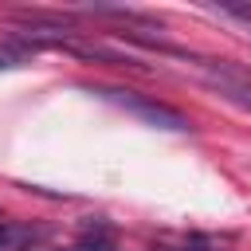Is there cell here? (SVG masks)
Returning <instances> with one entry per match:
<instances>
[{
  "mask_svg": "<svg viewBox=\"0 0 251 251\" xmlns=\"http://www.w3.org/2000/svg\"><path fill=\"white\" fill-rule=\"evenodd\" d=\"M63 251H118V239H114V231H110L106 224H90V227H82V235H78L71 247H63Z\"/></svg>",
  "mask_w": 251,
  "mask_h": 251,
  "instance_id": "277c9868",
  "label": "cell"
},
{
  "mask_svg": "<svg viewBox=\"0 0 251 251\" xmlns=\"http://www.w3.org/2000/svg\"><path fill=\"white\" fill-rule=\"evenodd\" d=\"M31 47L24 43V39H16V35H8L4 43H0V71H12V67H24V63H31Z\"/></svg>",
  "mask_w": 251,
  "mask_h": 251,
  "instance_id": "5b68a950",
  "label": "cell"
},
{
  "mask_svg": "<svg viewBox=\"0 0 251 251\" xmlns=\"http://www.w3.org/2000/svg\"><path fill=\"white\" fill-rule=\"evenodd\" d=\"M216 16H224V20L239 24V27L251 35V4H220V8H216Z\"/></svg>",
  "mask_w": 251,
  "mask_h": 251,
  "instance_id": "8992f818",
  "label": "cell"
},
{
  "mask_svg": "<svg viewBox=\"0 0 251 251\" xmlns=\"http://www.w3.org/2000/svg\"><path fill=\"white\" fill-rule=\"evenodd\" d=\"M98 94L110 98V102H118L122 110L137 114L141 122H149V126H157V129H173V133H188V129H192V122H188L180 110H173V106H165V102H157V98H149V94L118 90V86H98Z\"/></svg>",
  "mask_w": 251,
  "mask_h": 251,
  "instance_id": "7a4b0ae2",
  "label": "cell"
},
{
  "mask_svg": "<svg viewBox=\"0 0 251 251\" xmlns=\"http://www.w3.org/2000/svg\"><path fill=\"white\" fill-rule=\"evenodd\" d=\"M35 243H43V227L35 224H0V251H31Z\"/></svg>",
  "mask_w": 251,
  "mask_h": 251,
  "instance_id": "3957f363",
  "label": "cell"
},
{
  "mask_svg": "<svg viewBox=\"0 0 251 251\" xmlns=\"http://www.w3.org/2000/svg\"><path fill=\"white\" fill-rule=\"evenodd\" d=\"M192 67H196V75L212 86V90H220L227 102H235V106H243V110H251V71L247 67H239V63H231V59H208V55H184Z\"/></svg>",
  "mask_w": 251,
  "mask_h": 251,
  "instance_id": "6da1fadb",
  "label": "cell"
}]
</instances>
